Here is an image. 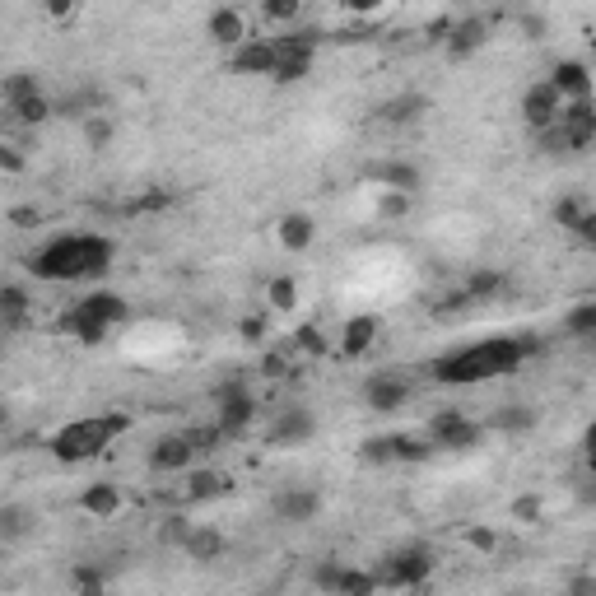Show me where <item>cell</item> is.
I'll use <instances>...</instances> for the list:
<instances>
[{"mask_svg":"<svg viewBox=\"0 0 596 596\" xmlns=\"http://www.w3.org/2000/svg\"><path fill=\"white\" fill-rule=\"evenodd\" d=\"M410 392H415V387H410V378H401V373H373V378L364 382V401L378 410V415L401 410L410 401Z\"/></svg>","mask_w":596,"mask_h":596,"instance_id":"obj_12","label":"cell"},{"mask_svg":"<svg viewBox=\"0 0 596 596\" xmlns=\"http://www.w3.org/2000/svg\"><path fill=\"white\" fill-rule=\"evenodd\" d=\"M187 559H201V564H210V559H224V550H229V541H224V531L215 527H191L187 536Z\"/></svg>","mask_w":596,"mask_h":596,"instance_id":"obj_21","label":"cell"},{"mask_svg":"<svg viewBox=\"0 0 596 596\" xmlns=\"http://www.w3.org/2000/svg\"><path fill=\"white\" fill-rule=\"evenodd\" d=\"M215 406H219V424H224V434H243L247 424L257 420V401H252V392H247L238 378L219 382L215 387Z\"/></svg>","mask_w":596,"mask_h":596,"instance_id":"obj_7","label":"cell"},{"mask_svg":"<svg viewBox=\"0 0 596 596\" xmlns=\"http://www.w3.org/2000/svg\"><path fill=\"white\" fill-rule=\"evenodd\" d=\"M261 373H266V378H285V373H289V354H266V359H261Z\"/></svg>","mask_w":596,"mask_h":596,"instance_id":"obj_41","label":"cell"},{"mask_svg":"<svg viewBox=\"0 0 596 596\" xmlns=\"http://www.w3.org/2000/svg\"><path fill=\"white\" fill-rule=\"evenodd\" d=\"M550 84L564 94V103H573V98H592V75H587L583 61H559L555 75H550Z\"/></svg>","mask_w":596,"mask_h":596,"instance_id":"obj_19","label":"cell"},{"mask_svg":"<svg viewBox=\"0 0 596 596\" xmlns=\"http://www.w3.org/2000/svg\"><path fill=\"white\" fill-rule=\"evenodd\" d=\"M378 210H382V215H387V219H401V215H410V191H392V187H387V196H382V201H378Z\"/></svg>","mask_w":596,"mask_h":596,"instance_id":"obj_33","label":"cell"},{"mask_svg":"<svg viewBox=\"0 0 596 596\" xmlns=\"http://www.w3.org/2000/svg\"><path fill=\"white\" fill-rule=\"evenodd\" d=\"M84 136H89V145L103 149L112 140V122L103 117V112H94V117H84Z\"/></svg>","mask_w":596,"mask_h":596,"instance_id":"obj_32","label":"cell"},{"mask_svg":"<svg viewBox=\"0 0 596 596\" xmlns=\"http://www.w3.org/2000/svg\"><path fill=\"white\" fill-rule=\"evenodd\" d=\"M0 312H5V331H19V326H24V312H28L24 289H19V285L0 289Z\"/></svg>","mask_w":596,"mask_h":596,"instance_id":"obj_26","label":"cell"},{"mask_svg":"<svg viewBox=\"0 0 596 596\" xmlns=\"http://www.w3.org/2000/svg\"><path fill=\"white\" fill-rule=\"evenodd\" d=\"M5 108H10L19 122L38 126V122H47V117L56 112V103H47V98H42V89H38V80L19 70V75H10V80H5Z\"/></svg>","mask_w":596,"mask_h":596,"instance_id":"obj_6","label":"cell"},{"mask_svg":"<svg viewBox=\"0 0 596 596\" xmlns=\"http://www.w3.org/2000/svg\"><path fill=\"white\" fill-rule=\"evenodd\" d=\"M80 508L94 517H112L117 508H122V494H117V485H89L80 494Z\"/></svg>","mask_w":596,"mask_h":596,"instance_id":"obj_25","label":"cell"},{"mask_svg":"<svg viewBox=\"0 0 596 596\" xmlns=\"http://www.w3.org/2000/svg\"><path fill=\"white\" fill-rule=\"evenodd\" d=\"M480 438H485V424L466 420L461 410H443V415L429 420V443L447 447V452H466V447H475Z\"/></svg>","mask_w":596,"mask_h":596,"instance_id":"obj_8","label":"cell"},{"mask_svg":"<svg viewBox=\"0 0 596 596\" xmlns=\"http://www.w3.org/2000/svg\"><path fill=\"white\" fill-rule=\"evenodd\" d=\"M429 573H434V555L424 550V545H401V550H392V555L382 559V587H420L429 583Z\"/></svg>","mask_w":596,"mask_h":596,"instance_id":"obj_5","label":"cell"},{"mask_svg":"<svg viewBox=\"0 0 596 596\" xmlns=\"http://www.w3.org/2000/svg\"><path fill=\"white\" fill-rule=\"evenodd\" d=\"M112 266V243L98 238V233H66V238H52V243L28 257V271L38 280H52V285H66V280H94Z\"/></svg>","mask_w":596,"mask_h":596,"instance_id":"obj_2","label":"cell"},{"mask_svg":"<svg viewBox=\"0 0 596 596\" xmlns=\"http://www.w3.org/2000/svg\"><path fill=\"white\" fill-rule=\"evenodd\" d=\"M266 294H271V303H275V308H280V312H289V308H294V303H298V285H294V280H289V275H280V280H271V289H266Z\"/></svg>","mask_w":596,"mask_h":596,"instance_id":"obj_30","label":"cell"},{"mask_svg":"<svg viewBox=\"0 0 596 596\" xmlns=\"http://www.w3.org/2000/svg\"><path fill=\"white\" fill-rule=\"evenodd\" d=\"M19 531H24V513H19V508H5V513H0V536L14 541Z\"/></svg>","mask_w":596,"mask_h":596,"instance_id":"obj_39","label":"cell"},{"mask_svg":"<svg viewBox=\"0 0 596 596\" xmlns=\"http://www.w3.org/2000/svg\"><path fill=\"white\" fill-rule=\"evenodd\" d=\"M196 457H201V452H196L191 434L182 429V434H168V438H159V443L149 447V471H159V475L187 471V466H191Z\"/></svg>","mask_w":596,"mask_h":596,"instance_id":"obj_11","label":"cell"},{"mask_svg":"<svg viewBox=\"0 0 596 596\" xmlns=\"http://www.w3.org/2000/svg\"><path fill=\"white\" fill-rule=\"evenodd\" d=\"M243 336H247V340H261V336H266V322H257V317H247V322H243Z\"/></svg>","mask_w":596,"mask_h":596,"instance_id":"obj_49","label":"cell"},{"mask_svg":"<svg viewBox=\"0 0 596 596\" xmlns=\"http://www.w3.org/2000/svg\"><path fill=\"white\" fill-rule=\"evenodd\" d=\"M522 33H527V42H541L545 38V24L536 19V14H522Z\"/></svg>","mask_w":596,"mask_h":596,"instance_id":"obj_45","label":"cell"},{"mask_svg":"<svg viewBox=\"0 0 596 596\" xmlns=\"http://www.w3.org/2000/svg\"><path fill=\"white\" fill-rule=\"evenodd\" d=\"M312 434H317V420H312L308 406H285L271 420V429H266V438L275 447H298V443H308Z\"/></svg>","mask_w":596,"mask_h":596,"instance_id":"obj_13","label":"cell"},{"mask_svg":"<svg viewBox=\"0 0 596 596\" xmlns=\"http://www.w3.org/2000/svg\"><path fill=\"white\" fill-rule=\"evenodd\" d=\"M513 513L522 517V522H536V517H541V503H536V499H517Z\"/></svg>","mask_w":596,"mask_h":596,"instance_id":"obj_44","label":"cell"},{"mask_svg":"<svg viewBox=\"0 0 596 596\" xmlns=\"http://www.w3.org/2000/svg\"><path fill=\"white\" fill-rule=\"evenodd\" d=\"M312 233H317L312 215H285V219H280V243H285L289 252H308Z\"/></svg>","mask_w":596,"mask_h":596,"instance_id":"obj_24","label":"cell"},{"mask_svg":"<svg viewBox=\"0 0 596 596\" xmlns=\"http://www.w3.org/2000/svg\"><path fill=\"white\" fill-rule=\"evenodd\" d=\"M42 10L52 14V19H70V14H75V0H42Z\"/></svg>","mask_w":596,"mask_h":596,"instance_id":"obj_43","label":"cell"},{"mask_svg":"<svg viewBox=\"0 0 596 596\" xmlns=\"http://www.w3.org/2000/svg\"><path fill=\"white\" fill-rule=\"evenodd\" d=\"M559 108H564V94H559L555 84H531L527 94H522V122L531 126V131H550V126L559 122Z\"/></svg>","mask_w":596,"mask_h":596,"instance_id":"obj_10","label":"cell"},{"mask_svg":"<svg viewBox=\"0 0 596 596\" xmlns=\"http://www.w3.org/2000/svg\"><path fill=\"white\" fill-rule=\"evenodd\" d=\"M424 457H434V443H429V438L392 434V438H368L364 443V461H373V466H387V461H424Z\"/></svg>","mask_w":596,"mask_h":596,"instance_id":"obj_9","label":"cell"},{"mask_svg":"<svg viewBox=\"0 0 596 596\" xmlns=\"http://www.w3.org/2000/svg\"><path fill=\"white\" fill-rule=\"evenodd\" d=\"M294 345H298V350H308V354H326V340H322V331H317L312 322H303L294 331Z\"/></svg>","mask_w":596,"mask_h":596,"instance_id":"obj_34","label":"cell"},{"mask_svg":"<svg viewBox=\"0 0 596 596\" xmlns=\"http://www.w3.org/2000/svg\"><path fill=\"white\" fill-rule=\"evenodd\" d=\"M564 326H569L573 336L596 340V298H592V303H583V308H573L569 317H564Z\"/></svg>","mask_w":596,"mask_h":596,"instance_id":"obj_28","label":"cell"},{"mask_svg":"<svg viewBox=\"0 0 596 596\" xmlns=\"http://www.w3.org/2000/svg\"><path fill=\"white\" fill-rule=\"evenodd\" d=\"M317 508H322V499H317V489H285V494H275V517L280 522H312L317 517Z\"/></svg>","mask_w":596,"mask_h":596,"instance_id":"obj_17","label":"cell"},{"mask_svg":"<svg viewBox=\"0 0 596 596\" xmlns=\"http://www.w3.org/2000/svg\"><path fill=\"white\" fill-rule=\"evenodd\" d=\"M368 182H378V187H392V191H415L420 187V168L415 163H368Z\"/></svg>","mask_w":596,"mask_h":596,"instance_id":"obj_18","label":"cell"},{"mask_svg":"<svg viewBox=\"0 0 596 596\" xmlns=\"http://www.w3.org/2000/svg\"><path fill=\"white\" fill-rule=\"evenodd\" d=\"M531 424H536V410L531 406H503L494 415V429H503V434H527Z\"/></svg>","mask_w":596,"mask_h":596,"instance_id":"obj_27","label":"cell"},{"mask_svg":"<svg viewBox=\"0 0 596 596\" xmlns=\"http://www.w3.org/2000/svg\"><path fill=\"white\" fill-rule=\"evenodd\" d=\"M424 112H429V98H424V94H401V98H392V103H382V108H378V122H387V126H410V122H420Z\"/></svg>","mask_w":596,"mask_h":596,"instance_id":"obj_20","label":"cell"},{"mask_svg":"<svg viewBox=\"0 0 596 596\" xmlns=\"http://www.w3.org/2000/svg\"><path fill=\"white\" fill-rule=\"evenodd\" d=\"M126 429H131V415H122V410L75 420V424H66V429L52 438V457L66 461V466H75V461H94V457H103V452H108V447L117 443Z\"/></svg>","mask_w":596,"mask_h":596,"instance_id":"obj_3","label":"cell"},{"mask_svg":"<svg viewBox=\"0 0 596 596\" xmlns=\"http://www.w3.org/2000/svg\"><path fill=\"white\" fill-rule=\"evenodd\" d=\"M587 215V205L583 201H578V196H564V201H555V219H559V224H564V229H578V219H583Z\"/></svg>","mask_w":596,"mask_h":596,"instance_id":"obj_31","label":"cell"},{"mask_svg":"<svg viewBox=\"0 0 596 596\" xmlns=\"http://www.w3.org/2000/svg\"><path fill=\"white\" fill-rule=\"evenodd\" d=\"M233 70L238 75H271L275 70V38H247L243 47H233Z\"/></svg>","mask_w":596,"mask_h":596,"instance_id":"obj_14","label":"cell"},{"mask_svg":"<svg viewBox=\"0 0 596 596\" xmlns=\"http://www.w3.org/2000/svg\"><path fill=\"white\" fill-rule=\"evenodd\" d=\"M583 457H587V466H592V471H596V424H592V429H587V434H583Z\"/></svg>","mask_w":596,"mask_h":596,"instance_id":"obj_48","label":"cell"},{"mask_svg":"<svg viewBox=\"0 0 596 596\" xmlns=\"http://www.w3.org/2000/svg\"><path fill=\"white\" fill-rule=\"evenodd\" d=\"M573 233H578V238H583V243L596 252V210H587V215L578 219V229H573Z\"/></svg>","mask_w":596,"mask_h":596,"instance_id":"obj_42","label":"cell"},{"mask_svg":"<svg viewBox=\"0 0 596 596\" xmlns=\"http://www.w3.org/2000/svg\"><path fill=\"white\" fill-rule=\"evenodd\" d=\"M229 475H215V471H191L187 475V503H205V499H224L229 494Z\"/></svg>","mask_w":596,"mask_h":596,"instance_id":"obj_23","label":"cell"},{"mask_svg":"<svg viewBox=\"0 0 596 596\" xmlns=\"http://www.w3.org/2000/svg\"><path fill=\"white\" fill-rule=\"evenodd\" d=\"M70 583L80 587V592H103V573H94V569H75V573H70Z\"/></svg>","mask_w":596,"mask_h":596,"instance_id":"obj_40","label":"cell"},{"mask_svg":"<svg viewBox=\"0 0 596 596\" xmlns=\"http://www.w3.org/2000/svg\"><path fill=\"white\" fill-rule=\"evenodd\" d=\"M122 322H126V298L112 294V289H98V294L80 298V303L66 312V331L80 336L84 345H98L112 326H122Z\"/></svg>","mask_w":596,"mask_h":596,"instance_id":"obj_4","label":"cell"},{"mask_svg":"<svg viewBox=\"0 0 596 596\" xmlns=\"http://www.w3.org/2000/svg\"><path fill=\"white\" fill-rule=\"evenodd\" d=\"M340 5H345L350 14H373V10H382L387 0H340Z\"/></svg>","mask_w":596,"mask_h":596,"instance_id":"obj_46","label":"cell"},{"mask_svg":"<svg viewBox=\"0 0 596 596\" xmlns=\"http://www.w3.org/2000/svg\"><path fill=\"white\" fill-rule=\"evenodd\" d=\"M378 331H382V322L373 317V312H364V317H350V322H345V331H340V354H345V359H359V354H368V350H373V340H378Z\"/></svg>","mask_w":596,"mask_h":596,"instance_id":"obj_15","label":"cell"},{"mask_svg":"<svg viewBox=\"0 0 596 596\" xmlns=\"http://www.w3.org/2000/svg\"><path fill=\"white\" fill-rule=\"evenodd\" d=\"M210 38L219 42V47H243L247 42V24L238 10H215L210 14Z\"/></svg>","mask_w":596,"mask_h":596,"instance_id":"obj_22","label":"cell"},{"mask_svg":"<svg viewBox=\"0 0 596 596\" xmlns=\"http://www.w3.org/2000/svg\"><path fill=\"white\" fill-rule=\"evenodd\" d=\"M261 10L271 14L275 24H289V19H298V10H303V0H261Z\"/></svg>","mask_w":596,"mask_h":596,"instance_id":"obj_35","label":"cell"},{"mask_svg":"<svg viewBox=\"0 0 596 596\" xmlns=\"http://www.w3.org/2000/svg\"><path fill=\"white\" fill-rule=\"evenodd\" d=\"M485 42H489V24H485V19H457L452 33H447V56L466 61V56H475Z\"/></svg>","mask_w":596,"mask_h":596,"instance_id":"obj_16","label":"cell"},{"mask_svg":"<svg viewBox=\"0 0 596 596\" xmlns=\"http://www.w3.org/2000/svg\"><path fill=\"white\" fill-rule=\"evenodd\" d=\"M168 201H173L168 191H145V196H136V201L126 205V210H131V215H149V210H163Z\"/></svg>","mask_w":596,"mask_h":596,"instance_id":"obj_37","label":"cell"},{"mask_svg":"<svg viewBox=\"0 0 596 596\" xmlns=\"http://www.w3.org/2000/svg\"><path fill=\"white\" fill-rule=\"evenodd\" d=\"M373 587H382V578H378V573H359V569H340V583H336V592H350V596H364V592H373Z\"/></svg>","mask_w":596,"mask_h":596,"instance_id":"obj_29","label":"cell"},{"mask_svg":"<svg viewBox=\"0 0 596 596\" xmlns=\"http://www.w3.org/2000/svg\"><path fill=\"white\" fill-rule=\"evenodd\" d=\"M163 541L168 545H177V550H182V545H187V536H191V527H187V517H168V522H163V531H159Z\"/></svg>","mask_w":596,"mask_h":596,"instance_id":"obj_36","label":"cell"},{"mask_svg":"<svg viewBox=\"0 0 596 596\" xmlns=\"http://www.w3.org/2000/svg\"><path fill=\"white\" fill-rule=\"evenodd\" d=\"M466 541H471L475 550H494V531H480V527H475V531H466Z\"/></svg>","mask_w":596,"mask_h":596,"instance_id":"obj_47","label":"cell"},{"mask_svg":"<svg viewBox=\"0 0 596 596\" xmlns=\"http://www.w3.org/2000/svg\"><path fill=\"white\" fill-rule=\"evenodd\" d=\"M536 350H541L536 336H489V340L466 345V350H452V354H443V359H434L429 373H434L438 382H447V387H475V382L513 373V368L527 364Z\"/></svg>","mask_w":596,"mask_h":596,"instance_id":"obj_1","label":"cell"},{"mask_svg":"<svg viewBox=\"0 0 596 596\" xmlns=\"http://www.w3.org/2000/svg\"><path fill=\"white\" fill-rule=\"evenodd\" d=\"M499 289H503V275H475V280H471V285H466V294H471V298H489V294H499Z\"/></svg>","mask_w":596,"mask_h":596,"instance_id":"obj_38","label":"cell"}]
</instances>
